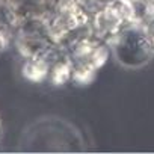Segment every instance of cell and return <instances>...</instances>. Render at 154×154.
<instances>
[{"instance_id": "obj_1", "label": "cell", "mask_w": 154, "mask_h": 154, "mask_svg": "<svg viewBox=\"0 0 154 154\" xmlns=\"http://www.w3.org/2000/svg\"><path fill=\"white\" fill-rule=\"evenodd\" d=\"M115 59L127 68H140L154 56V47L142 24L124 26L109 42Z\"/></svg>"}, {"instance_id": "obj_2", "label": "cell", "mask_w": 154, "mask_h": 154, "mask_svg": "<svg viewBox=\"0 0 154 154\" xmlns=\"http://www.w3.org/2000/svg\"><path fill=\"white\" fill-rule=\"evenodd\" d=\"M125 24L122 20L115 14V11L107 6L98 11L95 15L91 17V27H92V35L98 39H103L106 42H110V39L124 27Z\"/></svg>"}, {"instance_id": "obj_3", "label": "cell", "mask_w": 154, "mask_h": 154, "mask_svg": "<svg viewBox=\"0 0 154 154\" xmlns=\"http://www.w3.org/2000/svg\"><path fill=\"white\" fill-rule=\"evenodd\" d=\"M50 68H51V62L44 54H39V56L24 59V63L21 66V74L26 80L32 83H41L48 79Z\"/></svg>"}, {"instance_id": "obj_4", "label": "cell", "mask_w": 154, "mask_h": 154, "mask_svg": "<svg viewBox=\"0 0 154 154\" xmlns=\"http://www.w3.org/2000/svg\"><path fill=\"white\" fill-rule=\"evenodd\" d=\"M47 80L53 86H62V85L68 83L69 80H72V62H71L68 53L51 65Z\"/></svg>"}, {"instance_id": "obj_5", "label": "cell", "mask_w": 154, "mask_h": 154, "mask_svg": "<svg viewBox=\"0 0 154 154\" xmlns=\"http://www.w3.org/2000/svg\"><path fill=\"white\" fill-rule=\"evenodd\" d=\"M133 9V21L136 24L146 26V23L154 17V2L151 0H130Z\"/></svg>"}, {"instance_id": "obj_6", "label": "cell", "mask_w": 154, "mask_h": 154, "mask_svg": "<svg viewBox=\"0 0 154 154\" xmlns=\"http://www.w3.org/2000/svg\"><path fill=\"white\" fill-rule=\"evenodd\" d=\"M97 71L98 69L86 63H72V82L77 85H88L95 79Z\"/></svg>"}, {"instance_id": "obj_7", "label": "cell", "mask_w": 154, "mask_h": 154, "mask_svg": "<svg viewBox=\"0 0 154 154\" xmlns=\"http://www.w3.org/2000/svg\"><path fill=\"white\" fill-rule=\"evenodd\" d=\"M77 3H79V6L89 15H95L98 11H101L104 6H106V2L104 0H77Z\"/></svg>"}, {"instance_id": "obj_8", "label": "cell", "mask_w": 154, "mask_h": 154, "mask_svg": "<svg viewBox=\"0 0 154 154\" xmlns=\"http://www.w3.org/2000/svg\"><path fill=\"white\" fill-rule=\"evenodd\" d=\"M145 29H146V33H148V36H149V39H151V44H152V47H154V17L146 23Z\"/></svg>"}, {"instance_id": "obj_9", "label": "cell", "mask_w": 154, "mask_h": 154, "mask_svg": "<svg viewBox=\"0 0 154 154\" xmlns=\"http://www.w3.org/2000/svg\"><path fill=\"white\" fill-rule=\"evenodd\" d=\"M151 2H154V0H151Z\"/></svg>"}]
</instances>
